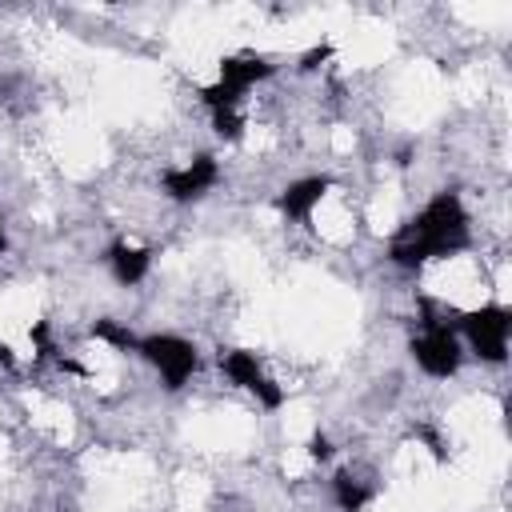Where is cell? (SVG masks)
Here are the masks:
<instances>
[{"label": "cell", "instance_id": "6da1fadb", "mask_svg": "<svg viewBox=\"0 0 512 512\" xmlns=\"http://www.w3.org/2000/svg\"><path fill=\"white\" fill-rule=\"evenodd\" d=\"M472 248V216L460 192H436L416 216H408L388 240V264L404 272H420L432 260H448Z\"/></svg>", "mask_w": 512, "mask_h": 512}, {"label": "cell", "instance_id": "7a4b0ae2", "mask_svg": "<svg viewBox=\"0 0 512 512\" xmlns=\"http://www.w3.org/2000/svg\"><path fill=\"white\" fill-rule=\"evenodd\" d=\"M408 356L412 364L432 376V380H452L460 368H464V344H460V332L452 320L436 316L428 304H424V316L408 340Z\"/></svg>", "mask_w": 512, "mask_h": 512}, {"label": "cell", "instance_id": "3957f363", "mask_svg": "<svg viewBox=\"0 0 512 512\" xmlns=\"http://www.w3.org/2000/svg\"><path fill=\"white\" fill-rule=\"evenodd\" d=\"M456 332H460V344L480 364H504L508 360V340H512V308L500 304V300L468 308V312H460Z\"/></svg>", "mask_w": 512, "mask_h": 512}, {"label": "cell", "instance_id": "277c9868", "mask_svg": "<svg viewBox=\"0 0 512 512\" xmlns=\"http://www.w3.org/2000/svg\"><path fill=\"white\" fill-rule=\"evenodd\" d=\"M136 356L160 376L164 392H180L200 372V348L176 332H144L136 336Z\"/></svg>", "mask_w": 512, "mask_h": 512}, {"label": "cell", "instance_id": "5b68a950", "mask_svg": "<svg viewBox=\"0 0 512 512\" xmlns=\"http://www.w3.org/2000/svg\"><path fill=\"white\" fill-rule=\"evenodd\" d=\"M268 76H276V64L268 56H256V52H240V56H224L220 68H216V84L200 88V100L208 112H220V108H240L244 92L264 84Z\"/></svg>", "mask_w": 512, "mask_h": 512}, {"label": "cell", "instance_id": "8992f818", "mask_svg": "<svg viewBox=\"0 0 512 512\" xmlns=\"http://www.w3.org/2000/svg\"><path fill=\"white\" fill-rule=\"evenodd\" d=\"M216 364H220V372L228 376V384L252 392L260 408L276 412V408L284 404V388L264 372V364H260V356H256L252 348H236V344H232V348H220V352H216Z\"/></svg>", "mask_w": 512, "mask_h": 512}, {"label": "cell", "instance_id": "52a82bcc", "mask_svg": "<svg viewBox=\"0 0 512 512\" xmlns=\"http://www.w3.org/2000/svg\"><path fill=\"white\" fill-rule=\"evenodd\" d=\"M220 184V160L212 152H196L192 160L160 172V192L172 204H196Z\"/></svg>", "mask_w": 512, "mask_h": 512}, {"label": "cell", "instance_id": "ba28073f", "mask_svg": "<svg viewBox=\"0 0 512 512\" xmlns=\"http://www.w3.org/2000/svg\"><path fill=\"white\" fill-rule=\"evenodd\" d=\"M332 184H336V180H332L328 172L300 176V180H292V184L280 188V196H276V212H280L284 220H292V224H308L312 212L320 208V200L332 192Z\"/></svg>", "mask_w": 512, "mask_h": 512}, {"label": "cell", "instance_id": "9c48e42d", "mask_svg": "<svg viewBox=\"0 0 512 512\" xmlns=\"http://www.w3.org/2000/svg\"><path fill=\"white\" fill-rule=\"evenodd\" d=\"M104 264H108V272L120 288H136L152 268V248L132 244V240H112L104 248Z\"/></svg>", "mask_w": 512, "mask_h": 512}, {"label": "cell", "instance_id": "30bf717a", "mask_svg": "<svg viewBox=\"0 0 512 512\" xmlns=\"http://www.w3.org/2000/svg\"><path fill=\"white\" fill-rule=\"evenodd\" d=\"M332 500H336L340 512H364L368 500H372V488H368L352 468H340V472L332 476Z\"/></svg>", "mask_w": 512, "mask_h": 512}, {"label": "cell", "instance_id": "8fae6325", "mask_svg": "<svg viewBox=\"0 0 512 512\" xmlns=\"http://www.w3.org/2000/svg\"><path fill=\"white\" fill-rule=\"evenodd\" d=\"M92 336L100 340V344H108V348H116V352H136V332L124 324V320H112V316H100L96 324H92Z\"/></svg>", "mask_w": 512, "mask_h": 512}, {"label": "cell", "instance_id": "7c38bea8", "mask_svg": "<svg viewBox=\"0 0 512 512\" xmlns=\"http://www.w3.org/2000/svg\"><path fill=\"white\" fill-rule=\"evenodd\" d=\"M212 128H216V136H224V140H240V136H244V116H240V108H220V112H212Z\"/></svg>", "mask_w": 512, "mask_h": 512}, {"label": "cell", "instance_id": "4fadbf2b", "mask_svg": "<svg viewBox=\"0 0 512 512\" xmlns=\"http://www.w3.org/2000/svg\"><path fill=\"white\" fill-rule=\"evenodd\" d=\"M332 452H336V448H332V440H328L324 432H312V436H308V456H312V460L328 464V460H332Z\"/></svg>", "mask_w": 512, "mask_h": 512}, {"label": "cell", "instance_id": "5bb4252c", "mask_svg": "<svg viewBox=\"0 0 512 512\" xmlns=\"http://www.w3.org/2000/svg\"><path fill=\"white\" fill-rule=\"evenodd\" d=\"M328 56H332V44H316V48H308V52L300 56V72H316Z\"/></svg>", "mask_w": 512, "mask_h": 512}, {"label": "cell", "instance_id": "9a60e30c", "mask_svg": "<svg viewBox=\"0 0 512 512\" xmlns=\"http://www.w3.org/2000/svg\"><path fill=\"white\" fill-rule=\"evenodd\" d=\"M0 368H16V356H12L8 344H0Z\"/></svg>", "mask_w": 512, "mask_h": 512}, {"label": "cell", "instance_id": "2e32d148", "mask_svg": "<svg viewBox=\"0 0 512 512\" xmlns=\"http://www.w3.org/2000/svg\"><path fill=\"white\" fill-rule=\"evenodd\" d=\"M8 252V232H4V220H0V256Z\"/></svg>", "mask_w": 512, "mask_h": 512}]
</instances>
